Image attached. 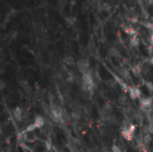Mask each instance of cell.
I'll return each mask as SVG.
<instances>
[{"label":"cell","instance_id":"6da1fadb","mask_svg":"<svg viewBox=\"0 0 153 152\" xmlns=\"http://www.w3.org/2000/svg\"><path fill=\"white\" fill-rule=\"evenodd\" d=\"M82 88L85 91H92L95 84H94V81H93V77L92 74L91 73V72H87L82 73Z\"/></svg>","mask_w":153,"mask_h":152},{"label":"cell","instance_id":"7a4b0ae2","mask_svg":"<svg viewBox=\"0 0 153 152\" xmlns=\"http://www.w3.org/2000/svg\"><path fill=\"white\" fill-rule=\"evenodd\" d=\"M134 133H135V125L134 124H130L129 125H124V127L122 128V131H121L123 137L128 142H130L134 139Z\"/></svg>","mask_w":153,"mask_h":152},{"label":"cell","instance_id":"3957f363","mask_svg":"<svg viewBox=\"0 0 153 152\" xmlns=\"http://www.w3.org/2000/svg\"><path fill=\"white\" fill-rule=\"evenodd\" d=\"M50 114H51L52 119L55 122H63V113H62V110L59 108H51Z\"/></svg>","mask_w":153,"mask_h":152},{"label":"cell","instance_id":"277c9868","mask_svg":"<svg viewBox=\"0 0 153 152\" xmlns=\"http://www.w3.org/2000/svg\"><path fill=\"white\" fill-rule=\"evenodd\" d=\"M78 68L82 73L89 72L90 71V62H89V60L88 59H81L78 62Z\"/></svg>","mask_w":153,"mask_h":152},{"label":"cell","instance_id":"5b68a950","mask_svg":"<svg viewBox=\"0 0 153 152\" xmlns=\"http://www.w3.org/2000/svg\"><path fill=\"white\" fill-rule=\"evenodd\" d=\"M129 96L132 99H140L142 96V91L141 90L136 87V86H132L129 88Z\"/></svg>","mask_w":153,"mask_h":152},{"label":"cell","instance_id":"8992f818","mask_svg":"<svg viewBox=\"0 0 153 152\" xmlns=\"http://www.w3.org/2000/svg\"><path fill=\"white\" fill-rule=\"evenodd\" d=\"M152 99L151 98H143L140 101V107L143 109H150L152 106Z\"/></svg>","mask_w":153,"mask_h":152},{"label":"cell","instance_id":"52a82bcc","mask_svg":"<svg viewBox=\"0 0 153 152\" xmlns=\"http://www.w3.org/2000/svg\"><path fill=\"white\" fill-rule=\"evenodd\" d=\"M13 115L17 121H22V109L20 107H16L13 110Z\"/></svg>","mask_w":153,"mask_h":152},{"label":"cell","instance_id":"ba28073f","mask_svg":"<svg viewBox=\"0 0 153 152\" xmlns=\"http://www.w3.org/2000/svg\"><path fill=\"white\" fill-rule=\"evenodd\" d=\"M33 124L35 125V126H36L37 129H39V128H41V127L45 125V120H44V118H43L42 116H37L34 118Z\"/></svg>","mask_w":153,"mask_h":152},{"label":"cell","instance_id":"9c48e42d","mask_svg":"<svg viewBox=\"0 0 153 152\" xmlns=\"http://www.w3.org/2000/svg\"><path fill=\"white\" fill-rule=\"evenodd\" d=\"M130 45L133 47H138L140 46V39H139V37L137 35L131 37V39H130Z\"/></svg>","mask_w":153,"mask_h":152},{"label":"cell","instance_id":"30bf717a","mask_svg":"<svg viewBox=\"0 0 153 152\" xmlns=\"http://www.w3.org/2000/svg\"><path fill=\"white\" fill-rule=\"evenodd\" d=\"M132 73L135 75V76H140L143 73V68L141 67V65H135L131 68Z\"/></svg>","mask_w":153,"mask_h":152},{"label":"cell","instance_id":"8fae6325","mask_svg":"<svg viewBox=\"0 0 153 152\" xmlns=\"http://www.w3.org/2000/svg\"><path fill=\"white\" fill-rule=\"evenodd\" d=\"M124 30H125V32H126L127 35H130L131 37L137 35V31H136V30H135V29H134V28H133V27H131V26H126V27H125V28H124Z\"/></svg>","mask_w":153,"mask_h":152},{"label":"cell","instance_id":"7c38bea8","mask_svg":"<svg viewBox=\"0 0 153 152\" xmlns=\"http://www.w3.org/2000/svg\"><path fill=\"white\" fill-rule=\"evenodd\" d=\"M144 85L146 87V89L149 90V92H153V83L150 81H146L144 82Z\"/></svg>","mask_w":153,"mask_h":152},{"label":"cell","instance_id":"4fadbf2b","mask_svg":"<svg viewBox=\"0 0 153 152\" xmlns=\"http://www.w3.org/2000/svg\"><path fill=\"white\" fill-rule=\"evenodd\" d=\"M152 142V135L151 134H145L144 137L143 138V143L144 144H149Z\"/></svg>","mask_w":153,"mask_h":152},{"label":"cell","instance_id":"5bb4252c","mask_svg":"<svg viewBox=\"0 0 153 152\" xmlns=\"http://www.w3.org/2000/svg\"><path fill=\"white\" fill-rule=\"evenodd\" d=\"M37 128H36V126H35V125L32 123V124H30V125H29L27 127H26V129H25V132L26 133H29V132H33L34 130H36Z\"/></svg>","mask_w":153,"mask_h":152},{"label":"cell","instance_id":"9a60e30c","mask_svg":"<svg viewBox=\"0 0 153 152\" xmlns=\"http://www.w3.org/2000/svg\"><path fill=\"white\" fill-rule=\"evenodd\" d=\"M122 76H123V78H125V79H131V77H130V73H129V72H128V70H126V69H124V70H122Z\"/></svg>","mask_w":153,"mask_h":152},{"label":"cell","instance_id":"2e32d148","mask_svg":"<svg viewBox=\"0 0 153 152\" xmlns=\"http://www.w3.org/2000/svg\"><path fill=\"white\" fill-rule=\"evenodd\" d=\"M108 53H109V55H110V56H118V51H117V48H115V47L110 48Z\"/></svg>","mask_w":153,"mask_h":152},{"label":"cell","instance_id":"e0dca14e","mask_svg":"<svg viewBox=\"0 0 153 152\" xmlns=\"http://www.w3.org/2000/svg\"><path fill=\"white\" fill-rule=\"evenodd\" d=\"M65 64H66V65H73V64H74V58H73V57H71V56H68V57H66V58L65 59Z\"/></svg>","mask_w":153,"mask_h":152},{"label":"cell","instance_id":"ac0fdd59","mask_svg":"<svg viewBox=\"0 0 153 152\" xmlns=\"http://www.w3.org/2000/svg\"><path fill=\"white\" fill-rule=\"evenodd\" d=\"M112 152H122L121 149L117 146V145H113L112 146Z\"/></svg>","mask_w":153,"mask_h":152},{"label":"cell","instance_id":"d6986e66","mask_svg":"<svg viewBox=\"0 0 153 152\" xmlns=\"http://www.w3.org/2000/svg\"><path fill=\"white\" fill-rule=\"evenodd\" d=\"M147 50H148V54L151 56V57L153 56V46H148V47H147Z\"/></svg>","mask_w":153,"mask_h":152},{"label":"cell","instance_id":"ffe728a7","mask_svg":"<svg viewBox=\"0 0 153 152\" xmlns=\"http://www.w3.org/2000/svg\"><path fill=\"white\" fill-rule=\"evenodd\" d=\"M72 117H73L74 119L76 120V119H79V118H80V115L77 114L76 112H73V113H72Z\"/></svg>","mask_w":153,"mask_h":152},{"label":"cell","instance_id":"44dd1931","mask_svg":"<svg viewBox=\"0 0 153 152\" xmlns=\"http://www.w3.org/2000/svg\"><path fill=\"white\" fill-rule=\"evenodd\" d=\"M67 80H68V82H73V81H74V77H73V75H70V76L67 78Z\"/></svg>","mask_w":153,"mask_h":152},{"label":"cell","instance_id":"7402d4cb","mask_svg":"<svg viewBox=\"0 0 153 152\" xmlns=\"http://www.w3.org/2000/svg\"><path fill=\"white\" fill-rule=\"evenodd\" d=\"M152 34H151V38H150V40H151V42H152V44L153 45V30H152Z\"/></svg>","mask_w":153,"mask_h":152},{"label":"cell","instance_id":"603a6c76","mask_svg":"<svg viewBox=\"0 0 153 152\" xmlns=\"http://www.w3.org/2000/svg\"><path fill=\"white\" fill-rule=\"evenodd\" d=\"M149 62H150L151 65H153V56H152V57L150 58V61H149Z\"/></svg>","mask_w":153,"mask_h":152},{"label":"cell","instance_id":"cb8c5ba5","mask_svg":"<svg viewBox=\"0 0 153 152\" xmlns=\"http://www.w3.org/2000/svg\"><path fill=\"white\" fill-rule=\"evenodd\" d=\"M151 22L153 24V16H152V18H151Z\"/></svg>","mask_w":153,"mask_h":152},{"label":"cell","instance_id":"d4e9b609","mask_svg":"<svg viewBox=\"0 0 153 152\" xmlns=\"http://www.w3.org/2000/svg\"><path fill=\"white\" fill-rule=\"evenodd\" d=\"M152 152H153V150H152Z\"/></svg>","mask_w":153,"mask_h":152}]
</instances>
